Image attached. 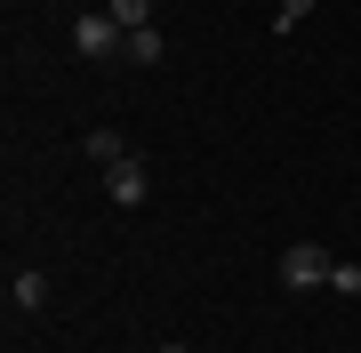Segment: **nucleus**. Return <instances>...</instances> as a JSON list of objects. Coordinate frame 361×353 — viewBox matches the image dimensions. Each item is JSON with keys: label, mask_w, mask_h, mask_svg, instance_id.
Returning a JSON list of instances; mask_svg holds the SVG:
<instances>
[{"label": "nucleus", "mask_w": 361, "mask_h": 353, "mask_svg": "<svg viewBox=\"0 0 361 353\" xmlns=\"http://www.w3.org/2000/svg\"><path fill=\"white\" fill-rule=\"evenodd\" d=\"M73 49H80V56H121V49H129V32H121L104 8H89V16L73 25Z\"/></svg>", "instance_id": "f03ea898"}, {"label": "nucleus", "mask_w": 361, "mask_h": 353, "mask_svg": "<svg viewBox=\"0 0 361 353\" xmlns=\"http://www.w3.org/2000/svg\"><path fill=\"white\" fill-rule=\"evenodd\" d=\"M329 273H337V257L322 241H289L281 249V289H329Z\"/></svg>", "instance_id": "f257e3e1"}, {"label": "nucleus", "mask_w": 361, "mask_h": 353, "mask_svg": "<svg viewBox=\"0 0 361 353\" xmlns=\"http://www.w3.org/2000/svg\"><path fill=\"white\" fill-rule=\"evenodd\" d=\"M329 289H337V297H361V265H345V257H337V273H329Z\"/></svg>", "instance_id": "1a4fd4ad"}, {"label": "nucleus", "mask_w": 361, "mask_h": 353, "mask_svg": "<svg viewBox=\"0 0 361 353\" xmlns=\"http://www.w3.org/2000/svg\"><path fill=\"white\" fill-rule=\"evenodd\" d=\"M121 56H129V65H145V73H153L161 56H169V40H161L153 25H145V32H129V49H121Z\"/></svg>", "instance_id": "423d86ee"}, {"label": "nucleus", "mask_w": 361, "mask_h": 353, "mask_svg": "<svg viewBox=\"0 0 361 353\" xmlns=\"http://www.w3.org/2000/svg\"><path fill=\"white\" fill-rule=\"evenodd\" d=\"M153 353H185V345H177V337H169V345H153Z\"/></svg>", "instance_id": "9d476101"}, {"label": "nucleus", "mask_w": 361, "mask_h": 353, "mask_svg": "<svg viewBox=\"0 0 361 353\" xmlns=\"http://www.w3.org/2000/svg\"><path fill=\"white\" fill-rule=\"evenodd\" d=\"M8 305H16V314H40V305H49V273H40V265L8 273Z\"/></svg>", "instance_id": "20e7f679"}, {"label": "nucleus", "mask_w": 361, "mask_h": 353, "mask_svg": "<svg viewBox=\"0 0 361 353\" xmlns=\"http://www.w3.org/2000/svg\"><path fill=\"white\" fill-rule=\"evenodd\" d=\"M104 16H113L121 32H145L153 25V0H104Z\"/></svg>", "instance_id": "0eeeda50"}, {"label": "nucleus", "mask_w": 361, "mask_h": 353, "mask_svg": "<svg viewBox=\"0 0 361 353\" xmlns=\"http://www.w3.org/2000/svg\"><path fill=\"white\" fill-rule=\"evenodd\" d=\"M313 16V0H273V32H297Z\"/></svg>", "instance_id": "6e6552de"}, {"label": "nucleus", "mask_w": 361, "mask_h": 353, "mask_svg": "<svg viewBox=\"0 0 361 353\" xmlns=\"http://www.w3.org/2000/svg\"><path fill=\"white\" fill-rule=\"evenodd\" d=\"M104 193L121 201V209H145V193H153V177H145V161L129 153V161H113V169H104Z\"/></svg>", "instance_id": "7ed1b4c3"}, {"label": "nucleus", "mask_w": 361, "mask_h": 353, "mask_svg": "<svg viewBox=\"0 0 361 353\" xmlns=\"http://www.w3.org/2000/svg\"><path fill=\"white\" fill-rule=\"evenodd\" d=\"M80 153H89L97 169H113V161H129V137H121V129H89V137H80Z\"/></svg>", "instance_id": "39448f33"}]
</instances>
